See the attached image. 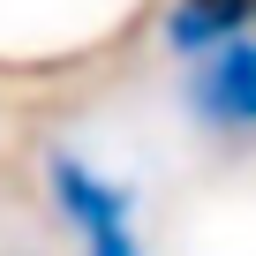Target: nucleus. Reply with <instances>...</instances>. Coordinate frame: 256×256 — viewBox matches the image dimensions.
<instances>
[{"instance_id": "3", "label": "nucleus", "mask_w": 256, "mask_h": 256, "mask_svg": "<svg viewBox=\"0 0 256 256\" xmlns=\"http://www.w3.org/2000/svg\"><path fill=\"white\" fill-rule=\"evenodd\" d=\"M234 38H256V0H166V46L181 60H204Z\"/></svg>"}, {"instance_id": "1", "label": "nucleus", "mask_w": 256, "mask_h": 256, "mask_svg": "<svg viewBox=\"0 0 256 256\" xmlns=\"http://www.w3.org/2000/svg\"><path fill=\"white\" fill-rule=\"evenodd\" d=\"M46 181H53V204H60L68 234L83 241V256H144L136 196H128L106 166H90V158H76V151H53Z\"/></svg>"}, {"instance_id": "2", "label": "nucleus", "mask_w": 256, "mask_h": 256, "mask_svg": "<svg viewBox=\"0 0 256 256\" xmlns=\"http://www.w3.org/2000/svg\"><path fill=\"white\" fill-rule=\"evenodd\" d=\"M188 113L204 136H256V38H234L188 60Z\"/></svg>"}]
</instances>
